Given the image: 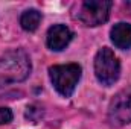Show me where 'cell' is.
Returning <instances> with one entry per match:
<instances>
[{
	"label": "cell",
	"instance_id": "9c48e42d",
	"mask_svg": "<svg viewBox=\"0 0 131 129\" xmlns=\"http://www.w3.org/2000/svg\"><path fill=\"white\" fill-rule=\"evenodd\" d=\"M43 115H44V109H43L40 105H37V103L28 105L26 112H25V117H26L29 122H32V123H38V122L43 119Z\"/></svg>",
	"mask_w": 131,
	"mask_h": 129
},
{
	"label": "cell",
	"instance_id": "7a4b0ae2",
	"mask_svg": "<svg viewBox=\"0 0 131 129\" xmlns=\"http://www.w3.org/2000/svg\"><path fill=\"white\" fill-rule=\"evenodd\" d=\"M81 65L70 62L63 65H52L49 67V78L55 87V90L64 97H70L73 94L79 79H81Z\"/></svg>",
	"mask_w": 131,
	"mask_h": 129
},
{
	"label": "cell",
	"instance_id": "5b68a950",
	"mask_svg": "<svg viewBox=\"0 0 131 129\" xmlns=\"http://www.w3.org/2000/svg\"><path fill=\"white\" fill-rule=\"evenodd\" d=\"M108 120L113 126L131 123V87L121 90L108 105Z\"/></svg>",
	"mask_w": 131,
	"mask_h": 129
},
{
	"label": "cell",
	"instance_id": "8992f818",
	"mask_svg": "<svg viewBox=\"0 0 131 129\" xmlns=\"http://www.w3.org/2000/svg\"><path fill=\"white\" fill-rule=\"evenodd\" d=\"M73 38V32L66 26V24H53L49 28L46 35V43L47 47L53 52H61L69 46V43Z\"/></svg>",
	"mask_w": 131,
	"mask_h": 129
},
{
	"label": "cell",
	"instance_id": "ba28073f",
	"mask_svg": "<svg viewBox=\"0 0 131 129\" xmlns=\"http://www.w3.org/2000/svg\"><path fill=\"white\" fill-rule=\"evenodd\" d=\"M41 23V12L37 9H26L20 17V24L26 32H34Z\"/></svg>",
	"mask_w": 131,
	"mask_h": 129
},
{
	"label": "cell",
	"instance_id": "52a82bcc",
	"mask_svg": "<svg viewBox=\"0 0 131 129\" xmlns=\"http://www.w3.org/2000/svg\"><path fill=\"white\" fill-rule=\"evenodd\" d=\"M110 38L111 43L121 49V50H127L131 47V24L130 23H117L111 28L110 31Z\"/></svg>",
	"mask_w": 131,
	"mask_h": 129
},
{
	"label": "cell",
	"instance_id": "6da1fadb",
	"mask_svg": "<svg viewBox=\"0 0 131 129\" xmlns=\"http://www.w3.org/2000/svg\"><path fill=\"white\" fill-rule=\"evenodd\" d=\"M32 70V62L26 50L15 49L5 53L0 58V88L23 82L29 78Z\"/></svg>",
	"mask_w": 131,
	"mask_h": 129
},
{
	"label": "cell",
	"instance_id": "30bf717a",
	"mask_svg": "<svg viewBox=\"0 0 131 129\" xmlns=\"http://www.w3.org/2000/svg\"><path fill=\"white\" fill-rule=\"evenodd\" d=\"M12 111L6 106H0V125H8L12 122Z\"/></svg>",
	"mask_w": 131,
	"mask_h": 129
},
{
	"label": "cell",
	"instance_id": "277c9868",
	"mask_svg": "<svg viewBox=\"0 0 131 129\" xmlns=\"http://www.w3.org/2000/svg\"><path fill=\"white\" fill-rule=\"evenodd\" d=\"M113 3L110 0H85L81 2L78 6L76 18L90 28H95L99 24H104L108 20L110 9Z\"/></svg>",
	"mask_w": 131,
	"mask_h": 129
},
{
	"label": "cell",
	"instance_id": "3957f363",
	"mask_svg": "<svg viewBox=\"0 0 131 129\" xmlns=\"http://www.w3.org/2000/svg\"><path fill=\"white\" fill-rule=\"evenodd\" d=\"M95 74L102 85L111 87L121 76V62L114 52L108 47H102L95 56Z\"/></svg>",
	"mask_w": 131,
	"mask_h": 129
}]
</instances>
